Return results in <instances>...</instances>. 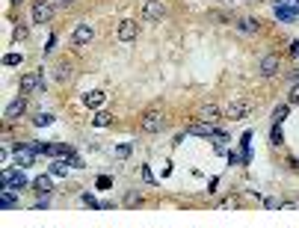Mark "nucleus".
I'll return each mask as SVG.
<instances>
[{"instance_id": "nucleus-8", "label": "nucleus", "mask_w": 299, "mask_h": 228, "mask_svg": "<svg viewBox=\"0 0 299 228\" xmlns=\"http://www.w3.org/2000/svg\"><path fill=\"white\" fill-rule=\"evenodd\" d=\"M33 160H36V151L24 142V145H15V166L18 169H27V166H33Z\"/></svg>"}, {"instance_id": "nucleus-2", "label": "nucleus", "mask_w": 299, "mask_h": 228, "mask_svg": "<svg viewBox=\"0 0 299 228\" xmlns=\"http://www.w3.org/2000/svg\"><path fill=\"white\" fill-rule=\"evenodd\" d=\"M163 128H166V116L160 110H148L142 116V133H160Z\"/></svg>"}, {"instance_id": "nucleus-32", "label": "nucleus", "mask_w": 299, "mask_h": 228, "mask_svg": "<svg viewBox=\"0 0 299 228\" xmlns=\"http://www.w3.org/2000/svg\"><path fill=\"white\" fill-rule=\"evenodd\" d=\"M290 3H299V0H290Z\"/></svg>"}, {"instance_id": "nucleus-25", "label": "nucleus", "mask_w": 299, "mask_h": 228, "mask_svg": "<svg viewBox=\"0 0 299 228\" xmlns=\"http://www.w3.org/2000/svg\"><path fill=\"white\" fill-rule=\"evenodd\" d=\"M27 27H15V42H21V39H27Z\"/></svg>"}, {"instance_id": "nucleus-14", "label": "nucleus", "mask_w": 299, "mask_h": 228, "mask_svg": "<svg viewBox=\"0 0 299 228\" xmlns=\"http://www.w3.org/2000/svg\"><path fill=\"white\" fill-rule=\"evenodd\" d=\"M83 104H86L89 110H98L101 104H104V92H98V89H95V92H86V95H83Z\"/></svg>"}, {"instance_id": "nucleus-17", "label": "nucleus", "mask_w": 299, "mask_h": 228, "mask_svg": "<svg viewBox=\"0 0 299 228\" xmlns=\"http://www.w3.org/2000/svg\"><path fill=\"white\" fill-rule=\"evenodd\" d=\"M110 125H113V116H110V113H95L92 128H110Z\"/></svg>"}, {"instance_id": "nucleus-18", "label": "nucleus", "mask_w": 299, "mask_h": 228, "mask_svg": "<svg viewBox=\"0 0 299 228\" xmlns=\"http://www.w3.org/2000/svg\"><path fill=\"white\" fill-rule=\"evenodd\" d=\"M33 125L36 128H48V125H54V116H51V113H39L33 119Z\"/></svg>"}, {"instance_id": "nucleus-20", "label": "nucleus", "mask_w": 299, "mask_h": 228, "mask_svg": "<svg viewBox=\"0 0 299 228\" xmlns=\"http://www.w3.org/2000/svg\"><path fill=\"white\" fill-rule=\"evenodd\" d=\"M3 63H6V65H21V63H24V57H21V54H6V57H3Z\"/></svg>"}, {"instance_id": "nucleus-13", "label": "nucleus", "mask_w": 299, "mask_h": 228, "mask_svg": "<svg viewBox=\"0 0 299 228\" xmlns=\"http://www.w3.org/2000/svg\"><path fill=\"white\" fill-rule=\"evenodd\" d=\"M33 190L39 193V198H51V190H54V181L48 175H39L33 181Z\"/></svg>"}, {"instance_id": "nucleus-12", "label": "nucleus", "mask_w": 299, "mask_h": 228, "mask_svg": "<svg viewBox=\"0 0 299 228\" xmlns=\"http://www.w3.org/2000/svg\"><path fill=\"white\" fill-rule=\"evenodd\" d=\"M219 107L216 104H204V107H199V122H207V125H216L219 122Z\"/></svg>"}, {"instance_id": "nucleus-6", "label": "nucleus", "mask_w": 299, "mask_h": 228, "mask_svg": "<svg viewBox=\"0 0 299 228\" xmlns=\"http://www.w3.org/2000/svg\"><path fill=\"white\" fill-rule=\"evenodd\" d=\"M166 15V6L160 3V0H145V6H142V21H160Z\"/></svg>"}, {"instance_id": "nucleus-7", "label": "nucleus", "mask_w": 299, "mask_h": 228, "mask_svg": "<svg viewBox=\"0 0 299 228\" xmlns=\"http://www.w3.org/2000/svg\"><path fill=\"white\" fill-rule=\"evenodd\" d=\"M92 39H95V27H92V24H80L77 30L71 33V45H74V48H83V45H89Z\"/></svg>"}, {"instance_id": "nucleus-33", "label": "nucleus", "mask_w": 299, "mask_h": 228, "mask_svg": "<svg viewBox=\"0 0 299 228\" xmlns=\"http://www.w3.org/2000/svg\"><path fill=\"white\" fill-rule=\"evenodd\" d=\"M231 3H237V0H231Z\"/></svg>"}, {"instance_id": "nucleus-16", "label": "nucleus", "mask_w": 299, "mask_h": 228, "mask_svg": "<svg viewBox=\"0 0 299 228\" xmlns=\"http://www.w3.org/2000/svg\"><path fill=\"white\" fill-rule=\"evenodd\" d=\"M237 30L240 33H258L261 30V24H258L255 18H240V21H237Z\"/></svg>"}, {"instance_id": "nucleus-1", "label": "nucleus", "mask_w": 299, "mask_h": 228, "mask_svg": "<svg viewBox=\"0 0 299 228\" xmlns=\"http://www.w3.org/2000/svg\"><path fill=\"white\" fill-rule=\"evenodd\" d=\"M0 181H3V187H12V190H24V187H27L24 169H12V166H6V169L0 172Z\"/></svg>"}, {"instance_id": "nucleus-15", "label": "nucleus", "mask_w": 299, "mask_h": 228, "mask_svg": "<svg viewBox=\"0 0 299 228\" xmlns=\"http://www.w3.org/2000/svg\"><path fill=\"white\" fill-rule=\"evenodd\" d=\"M287 116H290V104H278V107L272 110V125H281Z\"/></svg>"}, {"instance_id": "nucleus-27", "label": "nucleus", "mask_w": 299, "mask_h": 228, "mask_svg": "<svg viewBox=\"0 0 299 228\" xmlns=\"http://www.w3.org/2000/svg\"><path fill=\"white\" fill-rule=\"evenodd\" d=\"M51 172H54V175H66V163H54Z\"/></svg>"}, {"instance_id": "nucleus-9", "label": "nucleus", "mask_w": 299, "mask_h": 228, "mask_svg": "<svg viewBox=\"0 0 299 228\" xmlns=\"http://www.w3.org/2000/svg\"><path fill=\"white\" fill-rule=\"evenodd\" d=\"M278 68H281V60L275 57V54H266L261 65H258V71H261V77H275L278 74Z\"/></svg>"}, {"instance_id": "nucleus-10", "label": "nucleus", "mask_w": 299, "mask_h": 228, "mask_svg": "<svg viewBox=\"0 0 299 228\" xmlns=\"http://www.w3.org/2000/svg\"><path fill=\"white\" fill-rule=\"evenodd\" d=\"M116 36H119V42H133V39L139 36V24H136V21H122Z\"/></svg>"}, {"instance_id": "nucleus-5", "label": "nucleus", "mask_w": 299, "mask_h": 228, "mask_svg": "<svg viewBox=\"0 0 299 228\" xmlns=\"http://www.w3.org/2000/svg\"><path fill=\"white\" fill-rule=\"evenodd\" d=\"M252 110H255V107H252V101H234L225 116L234 119V122H243V119H249V116H252Z\"/></svg>"}, {"instance_id": "nucleus-4", "label": "nucleus", "mask_w": 299, "mask_h": 228, "mask_svg": "<svg viewBox=\"0 0 299 228\" xmlns=\"http://www.w3.org/2000/svg\"><path fill=\"white\" fill-rule=\"evenodd\" d=\"M33 92H45V80L39 77V74H24L21 77V95L27 98V95H33Z\"/></svg>"}, {"instance_id": "nucleus-19", "label": "nucleus", "mask_w": 299, "mask_h": 228, "mask_svg": "<svg viewBox=\"0 0 299 228\" xmlns=\"http://www.w3.org/2000/svg\"><path fill=\"white\" fill-rule=\"evenodd\" d=\"M15 201H18V198H15V190H12V187H3V207H15Z\"/></svg>"}, {"instance_id": "nucleus-28", "label": "nucleus", "mask_w": 299, "mask_h": 228, "mask_svg": "<svg viewBox=\"0 0 299 228\" xmlns=\"http://www.w3.org/2000/svg\"><path fill=\"white\" fill-rule=\"evenodd\" d=\"M83 201H86L89 207H101V204H98V201H95V198H92V195H83Z\"/></svg>"}, {"instance_id": "nucleus-31", "label": "nucleus", "mask_w": 299, "mask_h": 228, "mask_svg": "<svg viewBox=\"0 0 299 228\" xmlns=\"http://www.w3.org/2000/svg\"><path fill=\"white\" fill-rule=\"evenodd\" d=\"M12 3H21V0H12Z\"/></svg>"}, {"instance_id": "nucleus-11", "label": "nucleus", "mask_w": 299, "mask_h": 228, "mask_svg": "<svg viewBox=\"0 0 299 228\" xmlns=\"http://www.w3.org/2000/svg\"><path fill=\"white\" fill-rule=\"evenodd\" d=\"M24 110H27V98L21 95V98H15V101H9V104H6V110H3V119H18Z\"/></svg>"}, {"instance_id": "nucleus-22", "label": "nucleus", "mask_w": 299, "mask_h": 228, "mask_svg": "<svg viewBox=\"0 0 299 228\" xmlns=\"http://www.w3.org/2000/svg\"><path fill=\"white\" fill-rule=\"evenodd\" d=\"M139 201H142V195H139V193H128V198H125V204H128V207H136Z\"/></svg>"}, {"instance_id": "nucleus-3", "label": "nucleus", "mask_w": 299, "mask_h": 228, "mask_svg": "<svg viewBox=\"0 0 299 228\" xmlns=\"http://www.w3.org/2000/svg\"><path fill=\"white\" fill-rule=\"evenodd\" d=\"M54 18V3L51 0H36L33 3V24H51Z\"/></svg>"}, {"instance_id": "nucleus-26", "label": "nucleus", "mask_w": 299, "mask_h": 228, "mask_svg": "<svg viewBox=\"0 0 299 228\" xmlns=\"http://www.w3.org/2000/svg\"><path fill=\"white\" fill-rule=\"evenodd\" d=\"M57 77H60V80H66V77H68V65H66V63L57 68Z\"/></svg>"}, {"instance_id": "nucleus-24", "label": "nucleus", "mask_w": 299, "mask_h": 228, "mask_svg": "<svg viewBox=\"0 0 299 228\" xmlns=\"http://www.w3.org/2000/svg\"><path fill=\"white\" fill-rule=\"evenodd\" d=\"M287 104H290V107H296V104H299V83L293 86V89H290V95H287Z\"/></svg>"}, {"instance_id": "nucleus-30", "label": "nucleus", "mask_w": 299, "mask_h": 228, "mask_svg": "<svg viewBox=\"0 0 299 228\" xmlns=\"http://www.w3.org/2000/svg\"><path fill=\"white\" fill-rule=\"evenodd\" d=\"M54 3H57V6H63V9H66V6H71V3H74V0H54Z\"/></svg>"}, {"instance_id": "nucleus-23", "label": "nucleus", "mask_w": 299, "mask_h": 228, "mask_svg": "<svg viewBox=\"0 0 299 228\" xmlns=\"http://www.w3.org/2000/svg\"><path fill=\"white\" fill-rule=\"evenodd\" d=\"M272 145H281V125H272Z\"/></svg>"}, {"instance_id": "nucleus-21", "label": "nucleus", "mask_w": 299, "mask_h": 228, "mask_svg": "<svg viewBox=\"0 0 299 228\" xmlns=\"http://www.w3.org/2000/svg\"><path fill=\"white\" fill-rule=\"evenodd\" d=\"M116 157H119V160H128V157H131V145H116Z\"/></svg>"}, {"instance_id": "nucleus-29", "label": "nucleus", "mask_w": 299, "mask_h": 228, "mask_svg": "<svg viewBox=\"0 0 299 228\" xmlns=\"http://www.w3.org/2000/svg\"><path fill=\"white\" fill-rule=\"evenodd\" d=\"M290 57H299V42H290Z\"/></svg>"}]
</instances>
